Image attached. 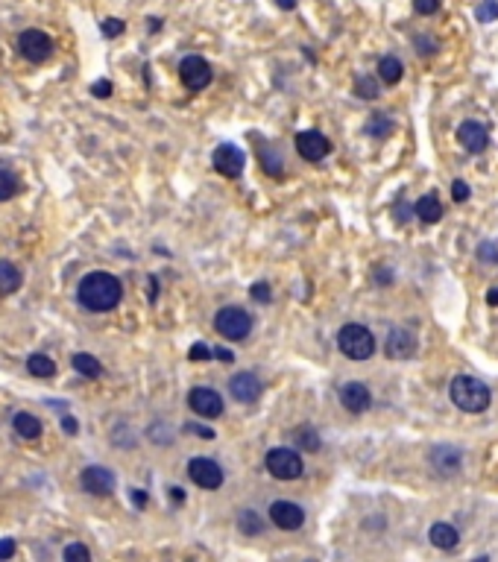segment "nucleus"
<instances>
[{"label": "nucleus", "instance_id": "39", "mask_svg": "<svg viewBox=\"0 0 498 562\" xmlns=\"http://www.w3.org/2000/svg\"><path fill=\"white\" fill-rule=\"evenodd\" d=\"M469 193H472V190H469V185H466V182H460V179H458V182L452 185V197H455V202H466V200H469Z\"/></svg>", "mask_w": 498, "mask_h": 562}, {"label": "nucleus", "instance_id": "36", "mask_svg": "<svg viewBox=\"0 0 498 562\" xmlns=\"http://www.w3.org/2000/svg\"><path fill=\"white\" fill-rule=\"evenodd\" d=\"M100 30H103V36H106V38H117V36H121V33L126 30V23H124L121 18H106V21L100 23Z\"/></svg>", "mask_w": 498, "mask_h": 562}, {"label": "nucleus", "instance_id": "30", "mask_svg": "<svg viewBox=\"0 0 498 562\" xmlns=\"http://www.w3.org/2000/svg\"><path fill=\"white\" fill-rule=\"evenodd\" d=\"M18 190H21V182H18V176H15V173H9V170H0V202L12 200Z\"/></svg>", "mask_w": 498, "mask_h": 562}, {"label": "nucleus", "instance_id": "14", "mask_svg": "<svg viewBox=\"0 0 498 562\" xmlns=\"http://www.w3.org/2000/svg\"><path fill=\"white\" fill-rule=\"evenodd\" d=\"M267 516L281 530H299L305 524V509L299 504H293V501H273Z\"/></svg>", "mask_w": 498, "mask_h": 562}, {"label": "nucleus", "instance_id": "41", "mask_svg": "<svg viewBox=\"0 0 498 562\" xmlns=\"http://www.w3.org/2000/svg\"><path fill=\"white\" fill-rule=\"evenodd\" d=\"M15 556V539H0V562Z\"/></svg>", "mask_w": 498, "mask_h": 562}, {"label": "nucleus", "instance_id": "33", "mask_svg": "<svg viewBox=\"0 0 498 562\" xmlns=\"http://www.w3.org/2000/svg\"><path fill=\"white\" fill-rule=\"evenodd\" d=\"M475 18H478L481 23H492V21H498V0H484V4L475 9Z\"/></svg>", "mask_w": 498, "mask_h": 562}, {"label": "nucleus", "instance_id": "17", "mask_svg": "<svg viewBox=\"0 0 498 562\" xmlns=\"http://www.w3.org/2000/svg\"><path fill=\"white\" fill-rule=\"evenodd\" d=\"M458 141L466 153L478 156L489 146V132L481 124H475V120H466V124H460V129H458Z\"/></svg>", "mask_w": 498, "mask_h": 562}, {"label": "nucleus", "instance_id": "37", "mask_svg": "<svg viewBox=\"0 0 498 562\" xmlns=\"http://www.w3.org/2000/svg\"><path fill=\"white\" fill-rule=\"evenodd\" d=\"M249 296H252L255 302H264V305H267V302L273 299V290H270L267 281H255V284L249 287Z\"/></svg>", "mask_w": 498, "mask_h": 562}, {"label": "nucleus", "instance_id": "35", "mask_svg": "<svg viewBox=\"0 0 498 562\" xmlns=\"http://www.w3.org/2000/svg\"><path fill=\"white\" fill-rule=\"evenodd\" d=\"M478 258L484 264H498V240H484L478 247Z\"/></svg>", "mask_w": 498, "mask_h": 562}, {"label": "nucleus", "instance_id": "51", "mask_svg": "<svg viewBox=\"0 0 498 562\" xmlns=\"http://www.w3.org/2000/svg\"><path fill=\"white\" fill-rule=\"evenodd\" d=\"M308 562H311V559H308Z\"/></svg>", "mask_w": 498, "mask_h": 562}, {"label": "nucleus", "instance_id": "22", "mask_svg": "<svg viewBox=\"0 0 498 562\" xmlns=\"http://www.w3.org/2000/svg\"><path fill=\"white\" fill-rule=\"evenodd\" d=\"M401 77H405V65H401L396 56H384L378 62V80L387 82V85H396Z\"/></svg>", "mask_w": 498, "mask_h": 562}, {"label": "nucleus", "instance_id": "19", "mask_svg": "<svg viewBox=\"0 0 498 562\" xmlns=\"http://www.w3.org/2000/svg\"><path fill=\"white\" fill-rule=\"evenodd\" d=\"M413 211H416V217L422 220V223H428V226L443 220V202L437 200V193H425L422 200H416Z\"/></svg>", "mask_w": 498, "mask_h": 562}, {"label": "nucleus", "instance_id": "7", "mask_svg": "<svg viewBox=\"0 0 498 562\" xmlns=\"http://www.w3.org/2000/svg\"><path fill=\"white\" fill-rule=\"evenodd\" d=\"M211 77H215V73H211V65L202 56H185L179 62V80H182V85L188 91L208 88L211 85Z\"/></svg>", "mask_w": 498, "mask_h": 562}, {"label": "nucleus", "instance_id": "31", "mask_svg": "<svg viewBox=\"0 0 498 562\" xmlns=\"http://www.w3.org/2000/svg\"><path fill=\"white\" fill-rule=\"evenodd\" d=\"M354 94H358L361 100H375V97H378V80L358 77V80H354Z\"/></svg>", "mask_w": 498, "mask_h": 562}, {"label": "nucleus", "instance_id": "49", "mask_svg": "<svg viewBox=\"0 0 498 562\" xmlns=\"http://www.w3.org/2000/svg\"><path fill=\"white\" fill-rule=\"evenodd\" d=\"M170 492H173V498H176V501H182V498H185V492L179 490V486H176V490H170Z\"/></svg>", "mask_w": 498, "mask_h": 562}, {"label": "nucleus", "instance_id": "26", "mask_svg": "<svg viewBox=\"0 0 498 562\" xmlns=\"http://www.w3.org/2000/svg\"><path fill=\"white\" fill-rule=\"evenodd\" d=\"M238 530L244 536H261L264 533V522H261L255 509H244V512H238Z\"/></svg>", "mask_w": 498, "mask_h": 562}, {"label": "nucleus", "instance_id": "24", "mask_svg": "<svg viewBox=\"0 0 498 562\" xmlns=\"http://www.w3.org/2000/svg\"><path fill=\"white\" fill-rule=\"evenodd\" d=\"M23 276L12 261H0V293H15L21 287Z\"/></svg>", "mask_w": 498, "mask_h": 562}, {"label": "nucleus", "instance_id": "40", "mask_svg": "<svg viewBox=\"0 0 498 562\" xmlns=\"http://www.w3.org/2000/svg\"><path fill=\"white\" fill-rule=\"evenodd\" d=\"M188 357H191V360H208L211 357V349L205 343H194L191 352H188Z\"/></svg>", "mask_w": 498, "mask_h": 562}, {"label": "nucleus", "instance_id": "46", "mask_svg": "<svg viewBox=\"0 0 498 562\" xmlns=\"http://www.w3.org/2000/svg\"><path fill=\"white\" fill-rule=\"evenodd\" d=\"M211 357H220L223 363H232V352L229 349H211Z\"/></svg>", "mask_w": 498, "mask_h": 562}, {"label": "nucleus", "instance_id": "45", "mask_svg": "<svg viewBox=\"0 0 498 562\" xmlns=\"http://www.w3.org/2000/svg\"><path fill=\"white\" fill-rule=\"evenodd\" d=\"M62 431H65V433H77V431H80V422H77L74 416H65V419H62Z\"/></svg>", "mask_w": 498, "mask_h": 562}, {"label": "nucleus", "instance_id": "9", "mask_svg": "<svg viewBox=\"0 0 498 562\" xmlns=\"http://www.w3.org/2000/svg\"><path fill=\"white\" fill-rule=\"evenodd\" d=\"M188 407L202 419L223 416V399H220L217 389H211V387H194L191 393H188Z\"/></svg>", "mask_w": 498, "mask_h": 562}, {"label": "nucleus", "instance_id": "12", "mask_svg": "<svg viewBox=\"0 0 498 562\" xmlns=\"http://www.w3.org/2000/svg\"><path fill=\"white\" fill-rule=\"evenodd\" d=\"M296 153L305 158V161H323L328 153H331V141L317 132V129H308V132H299L296 135Z\"/></svg>", "mask_w": 498, "mask_h": 562}, {"label": "nucleus", "instance_id": "5", "mask_svg": "<svg viewBox=\"0 0 498 562\" xmlns=\"http://www.w3.org/2000/svg\"><path fill=\"white\" fill-rule=\"evenodd\" d=\"M264 466H267V472H270L276 480H296V477H302V472H305L302 457H299L293 448H273V451H267Z\"/></svg>", "mask_w": 498, "mask_h": 562}, {"label": "nucleus", "instance_id": "29", "mask_svg": "<svg viewBox=\"0 0 498 562\" xmlns=\"http://www.w3.org/2000/svg\"><path fill=\"white\" fill-rule=\"evenodd\" d=\"M390 132H393V120H390V117H384V114H372V117H369L367 135H372V138H387Z\"/></svg>", "mask_w": 498, "mask_h": 562}, {"label": "nucleus", "instance_id": "32", "mask_svg": "<svg viewBox=\"0 0 498 562\" xmlns=\"http://www.w3.org/2000/svg\"><path fill=\"white\" fill-rule=\"evenodd\" d=\"M65 562H91V551L82 542H74L65 548Z\"/></svg>", "mask_w": 498, "mask_h": 562}, {"label": "nucleus", "instance_id": "6", "mask_svg": "<svg viewBox=\"0 0 498 562\" xmlns=\"http://www.w3.org/2000/svg\"><path fill=\"white\" fill-rule=\"evenodd\" d=\"M18 47H21V56L27 62H36V65H41L53 56V41L41 30H23L18 36Z\"/></svg>", "mask_w": 498, "mask_h": 562}, {"label": "nucleus", "instance_id": "28", "mask_svg": "<svg viewBox=\"0 0 498 562\" xmlns=\"http://www.w3.org/2000/svg\"><path fill=\"white\" fill-rule=\"evenodd\" d=\"M258 158H261V164H264V170H267V173L270 176H281V158H278V153L273 150V146L270 144H261L258 146Z\"/></svg>", "mask_w": 498, "mask_h": 562}, {"label": "nucleus", "instance_id": "10", "mask_svg": "<svg viewBox=\"0 0 498 562\" xmlns=\"http://www.w3.org/2000/svg\"><path fill=\"white\" fill-rule=\"evenodd\" d=\"M211 164H215V170L220 176L238 179L244 173V153L234 144H220L215 150V156H211Z\"/></svg>", "mask_w": 498, "mask_h": 562}, {"label": "nucleus", "instance_id": "16", "mask_svg": "<svg viewBox=\"0 0 498 562\" xmlns=\"http://www.w3.org/2000/svg\"><path fill=\"white\" fill-rule=\"evenodd\" d=\"M340 404L349 410V413H367L369 407H372V396H369V389L361 384V381H349V384H343L340 387Z\"/></svg>", "mask_w": 498, "mask_h": 562}, {"label": "nucleus", "instance_id": "38", "mask_svg": "<svg viewBox=\"0 0 498 562\" xmlns=\"http://www.w3.org/2000/svg\"><path fill=\"white\" fill-rule=\"evenodd\" d=\"M416 15H434L440 9V0H413Z\"/></svg>", "mask_w": 498, "mask_h": 562}, {"label": "nucleus", "instance_id": "25", "mask_svg": "<svg viewBox=\"0 0 498 562\" xmlns=\"http://www.w3.org/2000/svg\"><path fill=\"white\" fill-rule=\"evenodd\" d=\"M70 366H74V369H77L80 375H85V378H100V375H103L100 360L91 357V355H85V352H80V355L70 357Z\"/></svg>", "mask_w": 498, "mask_h": 562}, {"label": "nucleus", "instance_id": "18", "mask_svg": "<svg viewBox=\"0 0 498 562\" xmlns=\"http://www.w3.org/2000/svg\"><path fill=\"white\" fill-rule=\"evenodd\" d=\"M229 393H232L234 401L252 404L261 396V381L252 372H238V375H232V381H229Z\"/></svg>", "mask_w": 498, "mask_h": 562}, {"label": "nucleus", "instance_id": "2", "mask_svg": "<svg viewBox=\"0 0 498 562\" xmlns=\"http://www.w3.org/2000/svg\"><path fill=\"white\" fill-rule=\"evenodd\" d=\"M448 396H452L455 407H460L463 413H484L492 401L489 396V387L481 378H472V375H458L448 387Z\"/></svg>", "mask_w": 498, "mask_h": 562}, {"label": "nucleus", "instance_id": "34", "mask_svg": "<svg viewBox=\"0 0 498 562\" xmlns=\"http://www.w3.org/2000/svg\"><path fill=\"white\" fill-rule=\"evenodd\" d=\"M150 439H153L156 445H170V443H173V431H170V428L164 431V422H156V425L150 428Z\"/></svg>", "mask_w": 498, "mask_h": 562}, {"label": "nucleus", "instance_id": "3", "mask_svg": "<svg viewBox=\"0 0 498 562\" xmlns=\"http://www.w3.org/2000/svg\"><path fill=\"white\" fill-rule=\"evenodd\" d=\"M337 349L349 360H369L375 355V337L367 325L361 323H349L337 331Z\"/></svg>", "mask_w": 498, "mask_h": 562}, {"label": "nucleus", "instance_id": "11", "mask_svg": "<svg viewBox=\"0 0 498 562\" xmlns=\"http://www.w3.org/2000/svg\"><path fill=\"white\" fill-rule=\"evenodd\" d=\"M428 463H431V469L437 475L452 477V475H458L463 469V451L455 448V445H434L428 451Z\"/></svg>", "mask_w": 498, "mask_h": 562}, {"label": "nucleus", "instance_id": "44", "mask_svg": "<svg viewBox=\"0 0 498 562\" xmlns=\"http://www.w3.org/2000/svg\"><path fill=\"white\" fill-rule=\"evenodd\" d=\"M129 492H132V504H135L138 509L147 507V492H144V490H129Z\"/></svg>", "mask_w": 498, "mask_h": 562}, {"label": "nucleus", "instance_id": "20", "mask_svg": "<svg viewBox=\"0 0 498 562\" xmlns=\"http://www.w3.org/2000/svg\"><path fill=\"white\" fill-rule=\"evenodd\" d=\"M12 428H15V433H18L21 439H38V436H41V422L33 416V413H27V410L15 413Z\"/></svg>", "mask_w": 498, "mask_h": 562}, {"label": "nucleus", "instance_id": "27", "mask_svg": "<svg viewBox=\"0 0 498 562\" xmlns=\"http://www.w3.org/2000/svg\"><path fill=\"white\" fill-rule=\"evenodd\" d=\"M293 439H296V445L299 448H305V451H320V433L314 431V428H308V425H302V428H296L293 431Z\"/></svg>", "mask_w": 498, "mask_h": 562}, {"label": "nucleus", "instance_id": "21", "mask_svg": "<svg viewBox=\"0 0 498 562\" xmlns=\"http://www.w3.org/2000/svg\"><path fill=\"white\" fill-rule=\"evenodd\" d=\"M428 539H431V545L434 548H443V551H448V548H455L458 545V530L452 527V524H445V522H437L431 530H428Z\"/></svg>", "mask_w": 498, "mask_h": 562}, {"label": "nucleus", "instance_id": "47", "mask_svg": "<svg viewBox=\"0 0 498 562\" xmlns=\"http://www.w3.org/2000/svg\"><path fill=\"white\" fill-rule=\"evenodd\" d=\"M487 302H489L492 308H498V287H495V290H489V296H487Z\"/></svg>", "mask_w": 498, "mask_h": 562}, {"label": "nucleus", "instance_id": "42", "mask_svg": "<svg viewBox=\"0 0 498 562\" xmlns=\"http://www.w3.org/2000/svg\"><path fill=\"white\" fill-rule=\"evenodd\" d=\"M91 91H94V97H100V100H106V97L112 94V82H109V80H100V82H94V85H91Z\"/></svg>", "mask_w": 498, "mask_h": 562}, {"label": "nucleus", "instance_id": "48", "mask_svg": "<svg viewBox=\"0 0 498 562\" xmlns=\"http://www.w3.org/2000/svg\"><path fill=\"white\" fill-rule=\"evenodd\" d=\"M278 6H281V9H293L296 0H278Z\"/></svg>", "mask_w": 498, "mask_h": 562}, {"label": "nucleus", "instance_id": "43", "mask_svg": "<svg viewBox=\"0 0 498 562\" xmlns=\"http://www.w3.org/2000/svg\"><path fill=\"white\" fill-rule=\"evenodd\" d=\"M185 431H188V433H197V436H202V439H215V431H211V428H202V425H194V422H188Z\"/></svg>", "mask_w": 498, "mask_h": 562}, {"label": "nucleus", "instance_id": "50", "mask_svg": "<svg viewBox=\"0 0 498 562\" xmlns=\"http://www.w3.org/2000/svg\"><path fill=\"white\" fill-rule=\"evenodd\" d=\"M475 562H489V559H487V556H478V559H475Z\"/></svg>", "mask_w": 498, "mask_h": 562}, {"label": "nucleus", "instance_id": "4", "mask_svg": "<svg viewBox=\"0 0 498 562\" xmlns=\"http://www.w3.org/2000/svg\"><path fill=\"white\" fill-rule=\"evenodd\" d=\"M215 328L226 340H247L252 331V316L244 308H220L215 316Z\"/></svg>", "mask_w": 498, "mask_h": 562}, {"label": "nucleus", "instance_id": "15", "mask_svg": "<svg viewBox=\"0 0 498 562\" xmlns=\"http://www.w3.org/2000/svg\"><path fill=\"white\" fill-rule=\"evenodd\" d=\"M80 483H82V490H85L88 495L106 498V495L114 492V475H112L106 466H88V469H82Z\"/></svg>", "mask_w": 498, "mask_h": 562}, {"label": "nucleus", "instance_id": "1", "mask_svg": "<svg viewBox=\"0 0 498 562\" xmlns=\"http://www.w3.org/2000/svg\"><path fill=\"white\" fill-rule=\"evenodd\" d=\"M124 296V284L114 273L97 270V273H88L82 276V281L77 284V299L85 310L91 313H109L121 305Z\"/></svg>", "mask_w": 498, "mask_h": 562}, {"label": "nucleus", "instance_id": "23", "mask_svg": "<svg viewBox=\"0 0 498 562\" xmlns=\"http://www.w3.org/2000/svg\"><path fill=\"white\" fill-rule=\"evenodd\" d=\"M27 369H30V375H36V378H53V375H56V363L50 360V355L36 352V355L27 357Z\"/></svg>", "mask_w": 498, "mask_h": 562}, {"label": "nucleus", "instance_id": "13", "mask_svg": "<svg viewBox=\"0 0 498 562\" xmlns=\"http://www.w3.org/2000/svg\"><path fill=\"white\" fill-rule=\"evenodd\" d=\"M384 352H387V357H393V360H408V357H413V355H416V334H413L411 328H405V325L390 328L387 343H384Z\"/></svg>", "mask_w": 498, "mask_h": 562}, {"label": "nucleus", "instance_id": "8", "mask_svg": "<svg viewBox=\"0 0 498 562\" xmlns=\"http://www.w3.org/2000/svg\"><path fill=\"white\" fill-rule=\"evenodd\" d=\"M188 477H191L200 490H220L223 486V469L211 457H194L188 463Z\"/></svg>", "mask_w": 498, "mask_h": 562}]
</instances>
